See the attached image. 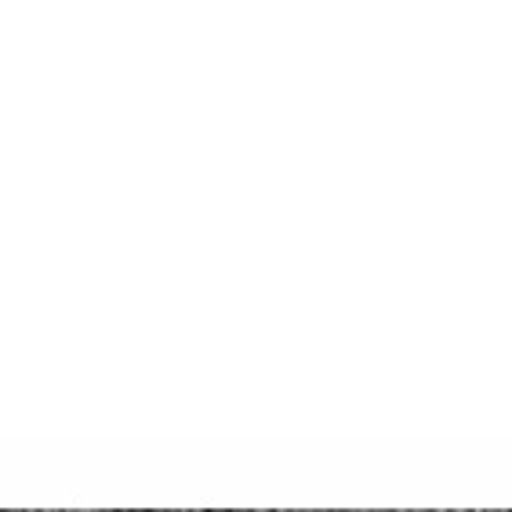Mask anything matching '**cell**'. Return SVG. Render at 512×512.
<instances>
[{"label":"cell","instance_id":"6da1fadb","mask_svg":"<svg viewBox=\"0 0 512 512\" xmlns=\"http://www.w3.org/2000/svg\"><path fill=\"white\" fill-rule=\"evenodd\" d=\"M0 512H8V509H0Z\"/></svg>","mask_w":512,"mask_h":512}]
</instances>
